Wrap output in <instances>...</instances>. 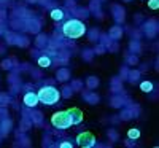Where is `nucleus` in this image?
Returning a JSON list of instances; mask_svg holds the SVG:
<instances>
[{"instance_id":"nucleus-1","label":"nucleus","mask_w":159,"mask_h":148,"mask_svg":"<svg viewBox=\"0 0 159 148\" xmlns=\"http://www.w3.org/2000/svg\"><path fill=\"white\" fill-rule=\"evenodd\" d=\"M62 34L67 38H80L86 34V25L78 19H70L62 25Z\"/></svg>"},{"instance_id":"nucleus-2","label":"nucleus","mask_w":159,"mask_h":148,"mask_svg":"<svg viewBox=\"0 0 159 148\" xmlns=\"http://www.w3.org/2000/svg\"><path fill=\"white\" fill-rule=\"evenodd\" d=\"M37 96H38V100L42 104H45V105H54L61 99V92L54 86H43V88H40V91L37 92Z\"/></svg>"},{"instance_id":"nucleus-3","label":"nucleus","mask_w":159,"mask_h":148,"mask_svg":"<svg viewBox=\"0 0 159 148\" xmlns=\"http://www.w3.org/2000/svg\"><path fill=\"white\" fill-rule=\"evenodd\" d=\"M51 124L57 127V129H69L70 126H73L72 118L69 110H62V112H56L51 116Z\"/></svg>"},{"instance_id":"nucleus-4","label":"nucleus","mask_w":159,"mask_h":148,"mask_svg":"<svg viewBox=\"0 0 159 148\" xmlns=\"http://www.w3.org/2000/svg\"><path fill=\"white\" fill-rule=\"evenodd\" d=\"M96 142L97 140L94 137V134H91V132H81L76 136V143L81 148H91L96 145Z\"/></svg>"},{"instance_id":"nucleus-5","label":"nucleus","mask_w":159,"mask_h":148,"mask_svg":"<svg viewBox=\"0 0 159 148\" xmlns=\"http://www.w3.org/2000/svg\"><path fill=\"white\" fill-rule=\"evenodd\" d=\"M22 102H24V105L25 107H37L38 105V96H37V92H25L24 94V97H22Z\"/></svg>"},{"instance_id":"nucleus-6","label":"nucleus","mask_w":159,"mask_h":148,"mask_svg":"<svg viewBox=\"0 0 159 148\" xmlns=\"http://www.w3.org/2000/svg\"><path fill=\"white\" fill-rule=\"evenodd\" d=\"M69 113H70V118H72V123L73 124H80L83 121V112L73 107V109H69Z\"/></svg>"},{"instance_id":"nucleus-7","label":"nucleus","mask_w":159,"mask_h":148,"mask_svg":"<svg viewBox=\"0 0 159 148\" xmlns=\"http://www.w3.org/2000/svg\"><path fill=\"white\" fill-rule=\"evenodd\" d=\"M140 89H142L143 92H151V91H153V83L150 81V80H145V81L140 83Z\"/></svg>"},{"instance_id":"nucleus-8","label":"nucleus","mask_w":159,"mask_h":148,"mask_svg":"<svg viewBox=\"0 0 159 148\" xmlns=\"http://www.w3.org/2000/svg\"><path fill=\"white\" fill-rule=\"evenodd\" d=\"M64 16H65V15H64V11L59 10V8H56V10H52V11H51V19H54V21H61Z\"/></svg>"},{"instance_id":"nucleus-9","label":"nucleus","mask_w":159,"mask_h":148,"mask_svg":"<svg viewBox=\"0 0 159 148\" xmlns=\"http://www.w3.org/2000/svg\"><path fill=\"white\" fill-rule=\"evenodd\" d=\"M86 86H88L89 89H96V88L99 86V78H96V76H91V78H88Z\"/></svg>"},{"instance_id":"nucleus-10","label":"nucleus","mask_w":159,"mask_h":148,"mask_svg":"<svg viewBox=\"0 0 159 148\" xmlns=\"http://www.w3.org/2000/svg\"><path fill=\"white\" fill-rule=\"evenodd\" d=\"M127 137H129L130 140H137V139L140 137V131L135 129V127H134V129H129V131H127Z\"/></svg>"},{"instance_id":"nucleus-11","label":"nucleus","mask_w":159,"mask_h":148,"mask_svg":"<svg viewBox=\"0 0 159 148\" xmlns=\"http://www.w3.org/2000/svg\"><path fill=\"white\" fill-rule=\"evenodd\" d=\"M110 35H111V38H121V35H123V30H121V27H111V30H110Z\"/></svg>"},{"instance_id":"nucleus-12","label":"nucleus","mask_w":159,"mask_h":148,"mask_svg":"<svg viewBox=\"0 0 159 148\" xmlns=\"http://www.w3.org/2000/svg\"><path fill=\"white\" fill-rule=\"evenodd\" d=\"M38 65L40 67H49L51 65V59L48 56H42V58L38 59Z\"/></svg>"},{"instance_id":"nucleus-13","label":"nucleus","mask_w":159,"mask_h":148,"mask_svg":"<svg viewBox=\"0 0 159 148\" xmlns=\"http://www.w3.org/2000/svg\"><path fill=\"white\" fill-rule=\"evenodd\" d=\"M84 99L89 100V104H96V102H99V97L96 96L94 92H92V94H84Z\"/></svg>"},{"instance_id":"nucleus-14","label":"nucleus","mask_w":159,"mask_h":148,"mask_svg":"<svg viewBox=\"0 0 159 148\" xmlns=\"http://www.w3.org/2000/svg\"><path fill=\"white\" fill-rule=\"evenodd\" d=\"M67 76H69V72L67 70H61L57 73V80H62V81H64V80H67Z\"/></svg>"},{"instance_id":"nucleus-15","label":"nucleus","mask_w":159,"mask_h":148,"mask_svg":"<svg viewBox=\"0 0 159 148\" xmlns=\"http://www.w3.org/2000/svg\"><path fill=\"white\" fill-rule=\"evenodd\" d=\"M148 7H150L151 10H157V8H159V0H150Z\"/></svg>"},{"instance_id":"nucleus-16","label":"nucleus","mask_w":159,"mask_h":148,"mask_svg":"<svg viewBox=\"0 0 159 148\" xmlns=\"http://www.w3.org/2000/svg\"><path fill=\"white\" fill-rule=\"evenodd\" d=\"M57 146H61V148H72L73 143H70V142H61Z\"/></svg>"},{"instance_id":"nucleus-17","label":"nucleus","mask_w":159,"mask_h":148,"mask_svg":"<svg viewBox=\"0 0 159 148\" xmlns=\"http://www.w3.org/2000/svg\"><path fill=\"white\" fill-rule=\"evenodd\" d=\"M62 96H64V97H70V96H72V89H70V88H65L64 92H62Z\"/></svg>"},{"instance_id":"nucleus-18","label":"nucleus","mask_w":159,"mask_h":148,"mask_svg":"<svg viewBox=\"0 0 159 148\" xmlns=\"http://www.w3.org/2000/svg\"><path fill=\"white\" fill-rule=\"evenodd\" d=\"M129 76H130V78H129L130 81H135V80L139 78V72H130V75H129Z\"/></svg>"},{"instance_id":"nucleus-19","label":"nucleus","mask_w":159,"mask_h":148,"mask_svg":"<svg viewBox=\"0 0 159 148\" xmlns=\"http://www.w3.org/2000/svg\"><path fill=\"white\" fill-rule=\"evenodd\" d=\"M91 53H92V51H84V54H83V58L89 61V59H91V56H92V54H91Z\"/></svg>"}]
</instances>
